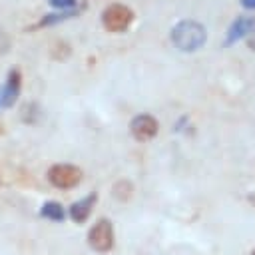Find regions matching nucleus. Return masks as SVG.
Returning <instances> with one entry per match:
<instances>
[{"instance_id": "2eb2a0df", "label": "nucleus", "mask_w": 255, "mask_h": 255, "mask_svg": "<svg viewBox=\"0 0 255 255\" xmlns=\"http://www.w3.org/2000/svg\"><path fill=\"white\" fill-rule=\"evenodd\" d=\"M249 201H251V205H255V191L249 195Z\"/></svg>"}, {"instance_id": "7ed1b4c3", "label": "nucleus", "mask_w": 255, "mask_h": 255, "mask_svg": "<svg viewBox=\"0 0 255 255\" xmlns=\"http://www.w3.org/2000/svg\"><path fill=\"white\" fill-rule=\"evenodd\" d=\"M133 20V12L126 4H110L102 12V24L108 32H126Z\"/></svg>"}, {"instance_id": "20e7f679", "label": "nucleus", "mask_w": 255, "mask_h": 255, "mask_svg": "<svg viewBox=\"0 0 255 255\" xmlns=\"http://www.w3.org/2000/svg\"><path fill=\"white\" fill-rule=\"evenodd\" d=\"M82 169L72 163H56L48 169V181L58 189H72L82 181Z\"/></svg>"}, {"instance_id": "4468645a", "label": "nucleus", "mask_w": 255, "mask_h": 255, "mask_svg": "<svg viewBox=\"0 0 255 255\" xmlns=\"http://www.w3.org/2000/svg\"><path fill=\"white\" fill-rule=\"evenodd\" d=\"M241 4L245 8H249V10H255V0H241Z\"/></svg>"}, {"instance_id": "f3484780", "label": "nucleus", "mask_w": 255, "mask_h": 255, "mask_svg": "<svg viewBox=\"0 0 255 255\" xmlns=\"http://www.w3.org/2000/svg\"><path fill=\"white\" fill-rule=\"evenodd\" d=\"M251 255H255V249H253V253H251Z\"/></svg>"}, {"instance_id": "f03ea898", "label": "nucleus", "mask_w": 255, "mask_h": 255, "mask_svg": "<svg viewBox=\"0 0 255 255\" xmlns=\"http://www.w3.org/2000/svg\"><path fill=\"white\" fill-rule=\"evenodd\" d=\"M88 245L96 253H108L114 247V225L110 219H98L88 231Z\"/></svg>"}, {"instance_id": "f257e3e1", "label": "nucleus", "mask_w": 255, "mask_h": 255, "mask_svg": "<svg viewBox=\"0 0 255 255\" xmlns=\"http://www.w3.org/2000/svg\"><path fill=\"white\" fill-rule=\"evenodd\" d=\"M173 46L181 52H195L199 50L205 40H207V32H205V26L201 22H195V20H181L177 22L173 28H171V34H169Z\"/></svg>"}, {"instance_id": "0eeeda50", "label": "nucleus", "mask_w": 255, "mask_h": 255, "mask_svg": "<svg viewBox=\"0 0 255 255\" xmlns=\"http://www.w3.org/2000/svg\"><path fill=\"white\" fill-rule=\"evenodd\" d=\"M253 26H255L253 16H239V18L229 26V30H227V38H225V44L229 46V44H233V42H237V40L245 38V36L253 30Z\"/></svg>"}, {"instance_id": "ddd939ff", "label": "nucleus", "mask_w": 255, "mask_h": 255, "mask_svg": "<svg viewBox=\"0 0 255 255\" xmlns=\"http://www.w3.org/2000/svg\"><path fill=\"white\" fill-rule=\"evenodd\" d=\"M247 46H249V48L255 52V26H253V30L247 34Z\"/></svg>"}, {"instance_id": "6e6552de", "label": "nucleus", "mask_w": 255, "mask_h": 255, "mask_svg": "<svg viewBox=\"0 0 255 255\" xmlns=\"http://www.w3.org/2000/svg\"><path fill=\"white\" fill-rule=\"evenodd\" d=\"M96 199H98V195H96V193H90V195L78 199L76 203H72V207H70V217H72V221L84 223V221L90 217V213H92V209H94V205H96Z\"/></svg>"}, {"instance_id": "9b49d317", "label": "nucleus", "mask_w": 255, "mask_h": 255, "mask_svg": "<svg viewBox=\"0 0 255 255\" xmlns=\"http://www.w3.org/2000/svg\"><path fill=\"white\" fill-rule=\"evenodd\" d=\"M10 46H12V42H10V36H8L4 30H0V56L8 54V52H10Z\"/></svg>"}, {"instance_id": "39448f33", "label": "nucleus", "mask_w": 255, "mask_h": 255, "mask_svg": "<svg viewBox=\"0 0 255 255\" xmlns=\"http://www.w3.org/2000/svg\"><path fill=\"white\" fill-rule=\"evenodd\" d=\"M129 131L137 141H149L157 135L159 131V124L153 116L149 114H139L129 122Z\"/></svg>"}, {"instance_id": "423d86ee", "label": "nucleus", "mask_w": 255, "mask_h": 255, "mask_svg": "<svg viewBox=\"0 0 255 255\" xmlns=\"http://www.w3.org/2000/svg\"><path fill=\"white\" fill-rule=\"evenodd\" d=\"M20 88H22V76L18 68H12L8 72V78L4 82V86H0V108H10L16 104L18 96H20Z\"/></svg>"}, {"instance_id": "1a4fd4ad", "label": "nucleus", "mask_w": 255, "mask_h": 255, "mask_svg": "<svg viewBox=\"0 0 255 255\" xmlns=\"http://www.w3.org/2000/svg\"><path fill=\"white\" fill-rule=\"evenodd\" d=\"M40 215L50 219V221H62L66 217V211H64V207L58 201H46L40 207Z\"/></svg>"}, {"instance_id": "9d476101", "label": "nucleus", "mask_w": 255, "mask_h": 255, "mask_svg": "<svg viewBox=\"0 0 255 255\" xmlns=\"http://www.w3.org/2000/svg\"><path fill=\"white\" fill-rule=\"evenodd\" d=\"M114 197L120 199V201H128L133 193V185L128 181V179H122V181H116L114 183V189H112Z\"/></svg>"}, {"instance_id": "dca6fc26", "label": "nucleus", "mask_w": 255, "mask_h": 255, "mask_svg": "<svg viewBox=\"0 0 255 255\" xmlns=\"http://www.w3.org/2000/svg\"><path fill=\"white\" fill-rule=\"evenodd\" d=\"M2 131H4V126H2V122H0V135H2Z\"/></svg>"}, {"instance_id": "f8f14e48", "label": "nucleus", "mask_w": 255, "mask_h": 255, "mask_svg": "<svg viewBox=\"0 0 255 255\" xmlns=\"http://www.w3.org/2000/svg\"><path fill=\"white\" fill-rule=\"evenodd\" d=\"M48 2H50V6L60 8V10H68V8L76 6V0H48Z\"/></svg>"}]
</instances>
